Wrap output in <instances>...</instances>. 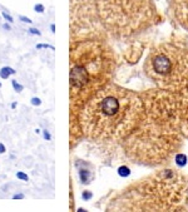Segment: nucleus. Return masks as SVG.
<instances>
[{"label":"nucleus","instance_id":"nucleus-1","mask_svg":"<svg viewBox=\"0 0 188 212\" xmlns=\"http://www.w3.org/2000/svg\"><path fill=\"white\" fill-rule=\"evenodd\" d=\"M168 90L149 94L144 112L134 131L127 137V153L146 164H157L169 158L179 143V124L176 111V97Z\"/></svg>","mask_w":188,"mask_h":212},{"label":"nucleus","instance_id":"nucleus-2","mask_svg":"<svg viewBox=\"0 0 188 212\" xmlns=\"http://www.w3.org/2000/svg\"><path fill=\"white\" fill-rule=\"evenodd\" d=\"M144 112V102L136 93L109 87L99 92L85 107L84 131L103 139L127 138L138 126Z\"/></svg>","mask_w":188,"mask_h":212},{"label":"nucleus","instance_id":"nucleus-3","mask_svg":"<svg viewBox=\"0 0 188 212\" xmlns=\"http://www.w3.org/2000/svg\"><path fill=\"white\" fill-rule=\"evenodd\" d=\"M121 202V209L131 211L184 209L188 203V183L181 174L164 169L127 189Z\"/></svg>","mask_w":188,"mask_h":212},{"label":"nucleus","instance_id":"nucleus-4","mask_svg":"<svg viewBox=\"0 0 188 212\" xmlns=\"http://www.w3.org/2000/svg\"><path fill=\"white\" fill-rule=\"evenodd\" d=\"M144 72L159 89L179 92L188 84V48L178 43H163L146 58Z\"/></svg>","mask_w":188,"mask_h":212},{"label":"nucleus","instance_id":"nucleus-5","mask_svg":"<svg viewBox=\"0 0 188 212\" xmlns=\"http://www.w3.org/2000/svg\"><path fill=\"white\" fill-rule=\"evenodd\" d=\"M98 5L106 22L122 34L141 32L157 20L152 0H99Z\"/></svg>","mask_w":188,"mask_h":212},{"label":"nucleus","instance_id":"nucleus-6","mask_svg":"<svg viewBox=\"0 0 188 212\" xmlns=\"http://www.w3.org/2000/svg\"><path fill=\"white\" fill-rule=\"evenodd\" d=\"M88 58L80 55V59L75 60L70 70V87L72 95L85 89L90 83L93 77L107 74L109 72V58L104 57L102 49L98 47L87 48Z\"/></svg>","mask_w":188,"mask_h":212},{"label":"nucleus","instance_id":"nucleus-7","mask_svg":"<svg viewBox=\"0 0 188 212\" xmlns=\"http://www.w3.org/2000/svg\"><path fill=\"white\" fill-rule=\"evenodd\" d=\"M176 111L179 129L188 138V84L176 95Z\"/></svg>","mask_w":188,"mask_h":212},{"label":"nucleus","instance_id":"nucleus-8","mask_svg":"<svg viewBox=\"0 0 188 212\" xmlns=\"http://www.w3.org/2000/svg\"><path fill=\"white\" fill-rule=\"evenodd\" d=\"M174 12H176V17L181 22V24H183L188 29V4L176 7Z\"/></svg>","mask_w":188,"mask_h":212},{"label":"nucleus","instance_id":"nucleus-9","mask_svg":"<svg viewBox=\"0 0 188 212\" xmlns=\"http://www.w3.org/2000/svg\"><path fill=\"white\" fill-rule=\"evenodd\" d=\"M17 72L13 69V68H10V67H4V68H2V70H0V77H2L3 79H8L12 74H15Z\"/></svg>","mask_w":188,"mask_h":212},{"label":"nucleus","instance_id":"nucleus-10","mask_svg":"<svg viewBox=\"0 0 188 212\" xmlns=\"http://www.w3.org/2000/svg\"><path fill=\"white\" fill-rule=\"evenodd\" d=\"M79 177H80V179H82L83 183H87V182H88V178H89V171H87V169H80V171H79Z\"/></svg>","mask_w":188,"mask_h":212},{"label":"nucleus","instance_id":"nucleus-11","mask_svg":"<svg viewBox=\"0 0 188 212\" xmlns=\"http://www.w3.org/2000/svg\"><path fill=\"white\" fill-rule=\"evenodd\" d=\"M12 84H13V87H14V89L18 92V93H20V92H23V89H24V87L22 85V84H19L17 80H12Z\"/></svg>","mask_w":188,"mask_h":212},{"label":"nucleus","instance_id":"nucleus-12","mask_svg":"<svg viewBox=\"0 0 188 212\" xmlns=\"http://www.w3.org/2000/svg\"><path fill=\"white\" fill-rule=\"evenodd\" d=\"M17 177H18L19 179H22V181H29L28 174H25L24 172H18V173H17Z\"/></svg>","mask_w":188,"mask_h":212},{"label":"nucleus","instance_id":"nucleus-13","mask_svg":"<svg viewBox=\"0 0 188 212\" xmlns=\"http://www.w3.org/2000/svg\"><path fill=\"white\" fill-rule=\"evenodd\" d=\"M118 173H119L121 176H127V174H129V169H128L127 167H121V168L118 169Z\"/></svg>","mask_w":188,"mask_h":212},{"label":"nucleus","instance_id":"nucleus-14","mask_svg":"<svg viewBox=\"0 0 188 212\" xmlns=\"http://www.w3.org/2000/svg\"><path fill=\"white\" fill-rule=\"evenodd\" d=\"M173 3L176 7H179V5H186L188 4V0H173Z\"/></svg>","mask_w":188,"mask_h":212},{"label":"nucleus","instance_id":"nucleus-15","mask_svg":"<svg viewBox=\"0 0 188 212\" xmlns=\"http://www.w3.org/2000/svg\"><path fill=\"white\" fill-rule=\"evenodd\" d=\"M30 102H32V104H33V105H40V104H42V100H40L38 97L32 98V100H30Z\"/></svg>","mask_w":188,"mask_h":212},{"label":"nucleus","instance_id":"nucleus-16","mask_svg":"<svg viewBox=\"0 0 188 212\" xmlns=\"http://www.w3.org/2000/svg\"><path fill=\"white\" fill-rule=\"evenodd\" d=\"M34 10H35L37 13H43V12H44V7H43L42 4H37V5L34 7Z\"/></svg>","mask_w":188,"mask_h":212},{"label":"nucleus","instance_id":"nucleus-17","mask_svg":"<svg viewBox=\"0 0 188 212\" xmlns=\"http://www.w3.org/2000/svg\"><path fill=\"white\" fill-rule=\"evenodd\" d=\"M3 17H4V18H5V20H8L9 23H13V22H14L13 17H12V15H9L8 13H5V12H3Z\"/></svg>","mask_w":188,"mask_h":212},{"label":"nucleus","instance_id":"nucleus-18","mask_svg":"<svg viewBox=\"0 0 188 212\" xmlns=\"http://www.w3.org/2000/svg\"><path fill=\"white\" fill-rule=\"evenodd\" d=\"M19 19L22 20V22H24V23H28V24H32V20L28 18V17H24V15H20L19 17Z\"/></svg>","mask_w":188,"mask_h":212},{"label":"nucleus","instance_id":"nucleus-19","mask_svg":"<svg viewBox=\"0 0 188 212\" xmlns=\"http://www.w3.org/2000/svg\"><path fill=\"white\" fill-rule=\"evenodd\" d=\"M29 33L33 34V35H40V32H39L38 29H35V28H30V29H29Z\"/></svg>","mask_w":188,"mask_h":212},{"label":"nucleus","instance_id":"nucleus-20","mask_svg":"<svg viewBox=\"0 0 188 212\" xmlns=\"http://www.w3.org/2000/svg\"><path fill=\"white\" fill-rule=\"evenodd\" d=\"M42 48H49V49H54L52 45H48V44H38V45H37V49H42Z\"/></svg>","mask_w":188,"mask_h":212},{"label":"nucleus","instance_id":"nucleus-21","mask_svg":"<svg viewBox=\"0 0 188 212\" xmlns=\"http://www.w3.org/2000/svg\"><path fill=\"white\" fill-rule=\"evenodd\" d=\"M24 194L23 193H17V194H14L13 196V199H24Z\"/></svg>","mask_w":188,"mask_h":212},{"label":"nucleus","instance_id":"nucleus-22","mask_svg":"<svg viewBox=\"0 0 188 212\" xmlns=\"http://www.w3.org/2000/svg\"><path fill=\"white\" fill-rule=\"evenodd\" d=\"M83 198H84V199H89V198H92V193H90V192H88V191L83 192Z\"/></svg>","mask_w":188,"mask_h":212},{"label":"nucleus","instance_id":"nucleus-23","mask_svg":"<svg viewBox=\"0 0 188 212\" xmlns=\"http://www.w3.org/2000/svg\"><path fill=\"white\" fill-rule=\"evenodd\" d=\"M7 149H5V146L3 143H0V153H4Z\"/></svg>","mask_w":188,"mask_h":212},{"label":"nucleus","instance_id":"nucleus-24","mask_svg":"<svg viewBox=\"0 0 188 212\" xmlns=\"http://www.w3.org/2000/svg\"><path fill=\"white\" fill-rule=\"evenodd\" d=\"M44 138H45V139H48V141L50 139V134L48 133V131H44Z\"/></svg>","mask_w":188,"mask_h":212},{"label":"nucleus","instance_id":"nucleus-25","mask_svg":"<svg viewBox=\"0 0 188 212\" xmlns=\"http://www.w3.org/2000/svg\"><path fill=\"white\" fill-rule=\"evenodd\" d=\"M3 28H4V29H5V30H10V29H12V28H10V25H9V24H4V25H3Z\"/></svg>","mask_w":188,"mask_h":212},{"label":"nucleus","instance_id":"nucleus-26","mask_svg":"<svg viewBox=\"0 0 188 212\" xmlns=\"http://www.w3.org/2000/svg\"><path fill=\"white\" fill-rule=\"evenodd\" d=\"M50 29H52V32H54V30H55V25H54V24H52V27H50Z\"/></svg>","mask_w":188,"mask_h":212},{"label":"nucleus","instance_id":"nucleus-27","mask_svg":"<svg viewBox=\"0 0 188 212\" xmlns=\"http://www.w3.org/2000/svg\"><path fill=\"white\" fill-rule=\"evenodd\" d=\"M0 87H2V83H0Z\"/></svg>","mask_w":188,"mask_h":212}]
</instances>
